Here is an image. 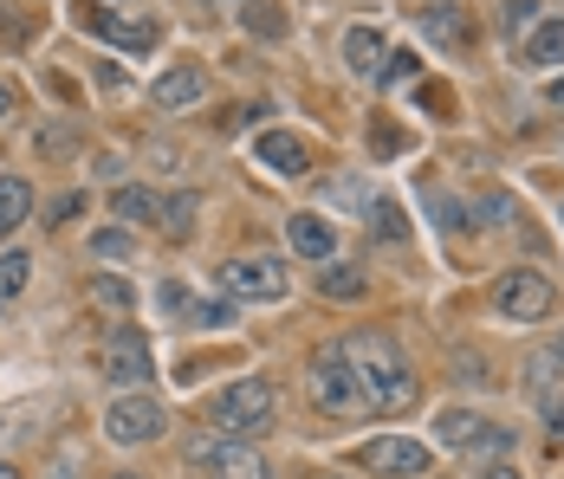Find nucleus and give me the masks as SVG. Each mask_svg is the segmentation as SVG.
Returning a JSON list of instances; mask_svg holds the SVG:
<instances>
[{
	"mask_svg": "<svg viewBox=\"0 0 564 479\" xmlns=\"http://www.w3.org/2000/svg\"><path fill=\"white\" fill-rule=\"evenodd\" d=\"M519 58H525V65H558L564 58V20H539Z\"/></svg>",
	"mask_w": 564,
	"mask_h": 479,
	"instance_id": "obj_18",
	"label": "nucleus"
},
{
	"mask_svg": "<svg viewBox=\"0 0 564 479\" xmlns=\"http://www.w3.org/2000/svg\"><path fill=\"white\" fill-rule=\"evenodd\" d=\"M370 233H377V240H402V233H409L402 208H395V202H370Z\"/></svg>",
	"mask_w": 564,
	"mask_h": 479,
	"instance_id": "obj_24",
	"label": "nucleus"
},
{
	"mask_svg": "<svg viewBox=\"0 0 564 479\" xmlns=\"http://www.w3.org/2000/svg\"><path fill=\"white\" fill-rule=\"evenodd\" d=\"M117 479H143V473H117Z\"/></svg>",
	"mask_w": 564,
	"mask_h": 479,
	"instance_id": "obj_40",
	"label": "nucleus"
},
{
	"mask_svg": "<svg viewBox=\"0 0 564 479\" xmlns=\"http://www.w3.org/2000/svg\"><path fill=\"white\" fill-rule=\"evenodd\" d=\"M545 427H552V447H564V402H552V409H545Z\"/></svg>",
	"mask_w": 564,
	"mask_h": 479,
	"instance_id": "obj_32",
	"label": "nucleus"
},
{
	"mask_svg": "<svg viewBox=\"0 0 564 479\" xmlns=\"http://www.w3.org/2000/svg\"><path fill=\"white\" fill-rule=\"evenodd\" d=\"M195 324H227V305H195Z\"/></svg>",
	"mask_w": 564,
	"mask_h": 479,
	"instance_id": "obj_34",
	"label": "nucleus"
},
{
	"mask_svg": "<svg viewBox=\"0 0 564 479\" xmlns=\"http://www.w3.org/2000/svg\"><path fill=\"white\" fill-rule=\"evenodd\" d=\"M422 33H429L435 46H448V53H467V46H474V26L460 20V7H429V13H422Z\"/></svg>",
	"mask_w": 564,
	"mask_h": 479,
	"instance_id": "obj_15",
	"label": "nucleus"
},
{
	"mask_svg": "<svg viewBox=\"0 0 564 479\" xmlns=\"http://www.w3.org/2000/svg\"><path fill=\"white\" fill-rule=\"evenodd\" d=\"M285 240H292V253H305V260H332V247H338L332 220H318V214H292V220H285Z\"/></svg>",
	"mask_w": 564,
	"mask_h": 479,
	"instance_id": "obj_14",
	"label": "nucleus"
},
{
	"mask_svg": "<svg viewBox=\"0 0 564 479\" xmlns=\"http://www.w3.org/2000/svg\"><path fill=\"white\" fill-rule=\"evenodd\" d=\"M195 98H208V72H202V65H170V72L150 85V105L156 110H182V105H195Z\"/></svg>",
	"mask_w": 564,
	"mask_h": 479,
	"instance_id": "obj_12",
	"label": "nucleus"
},
{
	"mask_svg": "<svg viewBox=\"0 0 564 479\" xmlns=\"http://www.w3.org/2000/svg\"><path fill=\"white\" fill-rule=\"evenodd\" d=\"M487 214H494V227H500V220H512V202L507 195H487Z\"/></svg>",
	"mask_w": 564,
	"mask_h": 479,
	"instance_id": "obj_33",
	"label": "nucleus"
},
{
	"mask_svg": "<svg viewBox=\"0 0 564 479\" xmlns=\"http://www.w3.org/2000/svg\"><path fill=\"white\" fill-rule=\"evenodd\" d=\"M253 156H260V168H273V175H305V168H312V150H305L292 130H267V137H253Z\"/></svg>",
	"mask_w": 564,
	"mask_h": 479,
	"instance_id": "obj_13",
	"label": "nucleus"
},
{
	"mask_svg": "<svg viewBox=\"0 0 564 479\" xmlns=\"http://www.w3.org/2000/svg\"><path fill=\"white\" fill-rule=\"evenodd\" d=\"M26 279H33V260H26V253H0V305H7V298H20V292H26Z\"/></svg>",
	"mask_w": 564,
	"mask_h": 479,
	"instance_id": "obj_23",
	"label": "nucleus"
},
{
	"mask_svg": "<svg viewBox=\"0 0 564 479\" xmlns=\"http://www.w3.org/2000/svg\"><path fill=\"white\" fill-rule=\"evenodd\" d=\"M13 13H20V7H13V0H0V33H7V40H26V26H20Z\"/></svg>",
	"mask_w": 564,
	"mask_h": 479,
	"instance_id": "obj_31",
	"label": "nucleus"
},
{
	"mask_svg": "<svg viewBox=\"0 0 564 479\" xmlns=\"http://www.w3.org/2000/svg\"><path fill=\"white\" fill-rule=\"evenodd\" d=\"M72 20H78V33H91V40H105V46H123V53H150L156 46V20H123L111 7H72Z\"/></svg>",
	"mask_w": 564,
	"mask_h": 479,
	"instance_id": "obj_6",
	"label": "nucleus"
},
{
	"mask_svg": "<svg viewBox=\"0 0 564 479\" xmlns=\"http://www.w3.org/2000/svg\"><path fill=\"white\" fill-rule=\"evenodd\" d=\"M357 467L364 473H402V479H422L429 473V447L422 440H395V434H377L357 447Z\"/></svg>",
	"mask_w": 564,
	"mask_h": 479,
	"instance_id": "obj_8",
	"label": "nucleus"
},
{
	"mask_svg": "<svg viewBox=\"0 0 564 479\" xmlns=\"http://www.w3.org/2000/svg\"><path fill=\"white\" fill-rule=\"evenodd\" d=\"M240 26H247L253 40H285V13L273 0H247V7H240Z\"/></svg>",
	"mask_w": 564,
	"mask_h": 479,
	"instance_id": "obj_20",
	"label": "nucleus"
},
{
	"mask_svg": "<svg viewBox=\"0 0 564 479\" xmlns=\"http://www.w3.org/2000/svg\"><path fill=\"white\" fill-rule=\"evenodd\" d=\"M0 479H20V473H13V467H7V460H0Z\"/></svg>",
	"mask_w": 564,
	"mask_h": 479,
	"instance_id": "obj_38",
	"label": "nucleus"
},
{
	"mask_svg": "<svg viewBox=\"0 0 564 479\" xmlns=\"http://www.w3.org/2000/svg\"><path fill=\"white\" fill-rule=\"evenodd\" d=\"M221 285L234 292V298H253V305H273V298H285V266L280 260H227L221 266Z\"/></svg>",
	"mask_w": 564,
	"mask_h": 479,
	"instance_id": "obj_9",
	"label": "nucleus"
},
{
	"mask_svg": "<svg viewBox=\"0 0 564 479\" xmlns=\"http://www.w3.org/2000/svg\"><path fill=\"white\" fill-rule=\"evenodd\" d=\"M402 143H409V137H402V130H395V123H377V156H395V150H402Z\"/></svg>",
	"mask_w": 564,
	"mask_h": 479,
	"instance_id": "obj_30",
	"label": "nucleus"
},
{
	"mask_svg": "<svg viewBox=\"0 0 564 479\" xmlns=\"http://www.w3.org/2000/svg\"><path fill=\"white\" fill-rule=\"evenodd\" d=\"M552 105H558V110H564V78H552Z\"/></svg>",
	"mask_w": 564,
	"mask_h": 479,
	"instance_id": "obj_37",
	"label": "nucleus"
},
{
	"mask_svg": "<svg viewBox=\"0 0 564 479\" xmlns=\"http://www.w3.org/2000/svg\"><path fill=\"white\" fill-rule=\"evenodd\" d=\"M163 427H170V415H163L156 395H123V402H111V415H105V434H111L117 447H143Z\"/></svg>",
	"mask_w": 564,
	"mask_h": 479,
	"instance_id": "obj_7",
	"label": "nucleus"
},
{
	"mask_svg": "<svg viewBox=\"0 0 564 479\" xmlns=\"http://www.w3.org/2000/svg\"><path fill=\"white\" fill-rule=\"evenodd\" d=\"M0 117H13V91L7 85H0Z\"/></svg>",
	"mask_w": 564,
	"mask_h": 479,
	"instance_id": "obj_36",
	"label": "nucleus"
},
{
	"mask_svg": "<svg viewBox=\"0 0 564 479\" xmlns=\"http://www.w3.org/2000/svg\"><path fill=\"white\" fill-rule=\"evenodd\" d=\"M318 292H325V298H338V305H350V298H364V272L344 266V260H325V272H318Z\"/></svg>",
	"mask_w": 564,
	"mask_h": 479,
	"instance_id": "obj_19",
	"label": "nucleus"
},
{
	"mask_svg": "<svg viewBox=\"0 0 564 479\" xmlns=\"http://www.w3.org/2000/svg\"><path fill=\"white\" fill-rule=\"evenodd\" d=\"M402 78H415V53H390L377 72V85H402Z\"/></svg>",
	"mask_w": 564,
	"mask_h": 479,
	"instance_id": "obj_27",
	"label": "nucleus"
},
{
	"mask_svg": "<svg viewBox=\"0 0 564 479\" xmlns=\"http://www.w3.org/2000/svg\"><path fill=\"white\" fill-rule=\"evenodd\" d=\"M383 58H390V46H383L377 26H350V33H344V65H350V72H370V78H377Z\"/></svg>",
	"mask_w": 564,
	"mask_h": 479,
	"instance_id": "obj_16",
	"label": "nucleus"
},
{
	"mask_svg": "<svg viewBox=\"0 0 564 479\" xmlns=\"http://www.w3.org/2000/svg\"><path fill=\"white\" fill-rule=\"evenodd\" d=\"M280 415V395H273V382L267 375H240V382H227L221 395L208 402V422L221 427L227 440H247V434H267Z\"/></svg>",
	"mask_w": 564,
	"mask_h": 479,
	"instance_id": "obj_2",
	"label": "nucleus"
},
{
	"mask_svg": "<svg viewBox=\"0 0 564 479\" xmlns=\"http://www.w3.org/2000/svg\"><path fill=\"white\" fill-rule=\"evenodd\" d=\"M500 26H507V40L532 33V26H539V0H507V20H500Z\"/></svg>",
	"mask_w": 564,
	"mask_h": 479,
	"instance_id": "obj_25",
	"label": "nucleus"
},
{
	"mask_svg": "<svg viewBox=\"0 0 564 479\" xmlns=\"http://www.w3.org/2000/svg\"><path fill=\"white\" fill-rule=\"evenodd\" d=\"M26 214H33V188H26L20 175H0V240H7Z\"/></svg>",
	"mask_w": 564,
	"mask_h": 479,
	"instance_id": "obj_17",
	"label": "nucleus"
},
{
	"mask_svg": "<svg viewBox=\"0 0 564 479\" xmlns=\"http://www.w3.org/2000/svg\"><path fill=\"white\" fill-rule=\"evenodd\" d=\"M91 292H98V305H111V312L130 305V285H123V279H105V272H98V285H91Z\"/></svg>",
	"mask_w": 564,
	"mask_h": 479,
	"instance_id": "obj_29",
	"label": "nucleus"
},
{
	"mask_svg": "<svg viewBox=\"0 0 564 479\" xmlns=\"http://www.w3.org/2000/svg\"><path fill=\"white\" fill-rule=\"evenodd\" d=\"M305 389H312V409H325V415H364V389H357V375H350V363H344L338 344L312 350Z\"/></svg>",
	"mask_w": 564,
	"mask_h": 479,
	"instance_id": "obj_3",
	"label": "nucleus"
},
{
	"mask_svg": "<svg viewBox=\"0 0 564 479\" xmlns=\"http://www.w3.org/2000/svg\"><path fill=\"white\" fill-rule=\"evenodd\" d=\"M53 479H72V473H53Z\"/></svg>",
	"mask_w": 564,
	"mask_h": 479,
	"instance_id": "obj_41",
	"label": "nucleus"
},
{
	"mask_svg": "<svg viewBox=\"0 0 564 479\" xmlns=\"http://www.w3.org/2000/svg\"><path fill=\"white\" fill-rule=\"evenodd\" d=\"M525 370H532V382H552V370H564V337L552 344V350H539V357H532Z\"/></svg>",
	"mask_w": 564,
	"mask_h": 479,
	"instance_id": "obj_26",
	"label": "nucleus"
},
{
	"mask_svg": "<svg viewBox=\"0 0 564 479\" xmlns=\"http://www.w3.org/2000/svg\"><path fill=\"white\" fill-rule=\"evenodd\" d=\"M195 460H208V479H273V467L260 460V447H247V440H202L195 447Z\"/></svg>",
	"mask_w": 564,
	"mask_h": 479,
	"instance_id": "obj_10",
	"label": "nucleus"
},
{
	"mask_svg": "<svg viewBox=\"0 0 564 479\" xmlns=\"http://www.w3.org/2000/svg\"><path fill=\"white\" fill-rule=\"evenodd\" d=\"M91 253H98V260H123V253H130V233H91Z\"/></svg>",
	"mask_w": 564,
	"mask_h": 479,
	"instance_id": "obj_28",
	"label": "nucleus"
},
{
	"mask_svg": "<svg viewBox=\"0 0 564 479\" xmlns=\"http://www.w3.org/2000/svg\"><path fill=\"white\" fill-rule=\"evenodd\" d=\"M480 479H519V467H494V473H480Z\"/></svg>",
	"mask_w": 564,
	"mask_h": 479,
	"instance_id": "obj_35",
	"label": "nucleus"
},
{
	"mask_svg": "<svg viewBox=\"0 0 564 479\" xmlns=\"http://www.w3.org/2000/svg\"><path fill=\"white\" fill-rule=\"evenodd\" d=\"M117 220H163V202H156V188H123L117 195Z\"/></svg>",
	"mask_w": 564,
	"mask_h": 479,
	"instance_id": "obj_22",
	"label": "nucleus"
},
{
	"mask_svg": "<svg viewBox=\"0 0 564 479\" xmlns=\"http://www.w3.org/2000/svg\"><path fill=\"white\" fill-rule=\"evenodd\" d=\"M552 305H558V292H552L545 272H500V285H494V312L512 324L552 318Z\"/></svg>",
	"mask_w": 564,
	"mask_h": 479,
	"instance_id": "obj_5",
	"label": "nucleus"
},
{
	"mask_svg": "<svg viewBox=\"0 0 564 479\" xmlns=\"http://www.w3.org/2000/svg\"><path fill=\"white\" fill-rule=\"evenodd\" d=\"M435 434H442V447H487V454L512 447V434H507V427L480 422V415H467V409H448V415L435 422Z\"/></svg>",
	"mask_w": 564,
	"mask_h": 479,
	"instance_id": "obj_11",
	"label": "nucleus"
},
{
	"mask_svg": "<svg viewBox=\"0 0 564 479\" xmlns=\"http://www.w3.org/2000/svg\"><path fill=\"white\" fill-rule=\"evenodd\" d=\"M195 7H221V0H195Z\"/></svg>",
	"mask_w": 564,
	"mask_h": 479,
	"instance_id": "obj_39",
	"label": "nucleus"
},
{
	"mask_svg": "<svg viewBox=\"0 0 564 479\" xmlns=\"http://www.w3.org/2000/svg\"><path fill=\"white\" fill-rule=\"evenodd\" d=\"M338 350L357 375V389H364V415H409L422 402V382L409 375L390 330H350Z\"/></svg>",
	"mask_w": 564,
	"mask_h": 479,
	"instance_id": "obj_1",
	"label": "nucleus"
},
{
	"mask_svg": "<svg viewBox=\"0 0 564 479\" xmlns=\"http://www.w3.org/2000/svg\"><path fill=\"white\" fill-rule=\"evenodd\" d=\"M558 214H564V208H558Z\"/></svg>",
	"mask_w": 564,
	"mask_h": 479,
	"instance_id": "obj_42",
	"label": "nucleus"
},
{
	"mask_svg": "<svg viewBox=\"0 0 564 479\" xmlns=\"http://www.w3.org/2000/svg\"><path fill=\"white\" fill-rule=\"evenodd\" d=\"M195 214H202V195H175V202H163V233H170V240H188V233H195Z\"/></svg>",
	"mask_w": 564,
	"mask_h": 479,
	"instance_id": "obj_21",
	"label": "nucleus"
},
{
	"mask_svg": "<svg viewBox=\"0 0 564 479\" xmlns=\"http://www.w3.org/2000/svg\"><path fill=\"white\" fill-rule=\"evenodd\" d=\"M98 370H105V382H117V389H137V382H150V375H156L150 337H143L137 324H117L111 337H105V350H98Z\"/></svg>",
	"mask_w": 564,
	"mask_h": 479,
	"instance_id": "obj_4",
	"label": "nucleus"
}]
</instances>
